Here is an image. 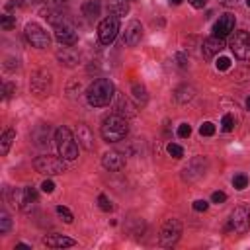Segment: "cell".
Returning <instances> with one entry per match:
<instances>
[{
	"mask_svg": "<svg viewBox=\"0 0 250 250\" xmlns=\"http://www.w3.org/2000/svg\"><path fill=\"white\" fill-rule=\"evenodd\" d=\"M100 133H102V139H104L105 143H117V141L125 139L127 133H129L127 117H123V115H119V113L107 115V117L102 121Z\"/></svg>",
	"mask_w": 250,
	"mask_h": 250,
	"instance_id": "1",
	"label": "cell"
},
{
	"mask_svg": "<svg viewBox=\"0 0 250 250\" xmlns=\"http://www.w3.org/2000/svg\"><path fill=\"white\" fill-rule=\"evenodd\" d=\"M115 96V88H113V82L107 80V78H98L94 80L88 90H86V100L90 105L94 107H104L111 102V98Z\"/></svg>",
	"mask_w": 250,
	"mask_h": 250,
	"instance_id": "2",
	"label": "cell"
},
{
	"mask_svg": "<svg viewBox=\"0 0 250 250\" xmlns=\"http://www.w3.org/2000/svg\"><path fill=\"white\" fill-rule=\"evenodd\" d=\"M55 145H57L61 158H64V160H76L78 158V145H76L68 127H59L55 131Z\"/></svg>",
	"mask_w": 250,
	"mask_h": 250,
	"instance_id": "3",
	"label": "cell"
},
{
	"mask_svg": "<svg viewBox=\"0 0 250 250\" xmlns=\"http://www.w3.org/2000/svg\"><path fill=\"white\" fill-rule=\"evenodd\" d=\"M35 170L39 174H45V176H59L66 170V164H64V158L61 156H53V154H43V156H37L35 162H33Z\"/></svg>",
	"mask_w": 250,
	"mask_h": 250,
	"instance_id": "4",
	"label": "cell"
},
{
	"mask_svg": "<svg viewBox=\"0 0 250 250\" xmlns=\"http://www.w3.org/2000/svg\"><path fill=\"white\" fill-rule=\"evenodd\" d=\"M180 236H182V223L178 219H168L160 229L158 244L164 248H170L180 240Z\"/></svg>",
	"mask_w": 250,
	"mask_h": 250,
	"instance_id": "5",
	"label": "cell"
},
{
	"mask_svg": "<svg viewBox=\"0 0 250 250\" xmlns=\"http://www.w3.org/2000/svg\"><path fill=\"white\" fill-rule=\"evenodd\" d=\"M230 51L240 61H250V33L248 31H234L229 43Z\"/></svg>",
	"mask_w": 250,
	"mask_h": 250,
	"instance_id": "6",
	"label": "cell"
},
{
	"mask_svg": "<svg viewBox=\"0 0 250 250\" xmlns=\"http://www.w3.org/2000/svg\"><path fill=\"white\" fill-rule=\"evenodd\" d=\"M51 86H53V76H51L49 70H43V68H41V70H35V72L31 74L29 88H31V92H33L35 96H39V98L49 96Z\"/></svg>",
	"mask_w": 250,
	"mask_h": 250,
	"instance_id": "7",
	"label": "cell"
},
{
	"mask_svg": "<svg viewBox=\"0 0 250 250\" xmlns=\"http://www.w3.org/2000/svg\"><path fill=\"white\" fill-rule=\"evenodd\" d=\"M23 33H25V39H27L33 47H37V49H47V47L51 45L49 33H47L39 23H35V21L27 23L25 29H23Z\"/></svg>",
	"mask_w": 250,
	"mask_h": 250,
	"instance_id": "8",
	"label": "cell"
},
{
	"mask_svg": "<svg viewBox=\"0 0 250 250\" xmlns=\"http://www.w3.org/2000/svg\"><path fill=\"white\" fill-rule=\"evenodd\" d=\"M117 31H119V18L117 16H107L100 21L98 25V37H100V43L104 45H109L115 37H117Z\"/></svg>",
	"mask_w": 250,
	"mask_h": 250,
	"instance_id": "9",
	"label": "cell"
},
{
	"mask_svg": "<svg viewBox=\"0 0 250 250\" xmlns=\"http://www.w3.org/2000/svg\"><path fill=\"white\" fill-rule=\"evenodd\" d=\"M207 170V158L205 156H195L188 162V166L182 170V180L191 184V182H197Z\"/></svg>",
	"mask_w": 250,
	"mask_h": 250,
	"instance_id": "10",
	"label": "cell"
},
{
	"mask_svg": "<svg viewBox=\"0 0 250 250\" xmlns=\"http://www.w3.org/2000/svg\"><path fill=\"white\" fill-rule=\"evenodd\" d=\"M250 229V209L240 205L230 213L229 219V230L232 232H246Z\"/></svg>",
	"mask_w": 250,
	"mask_h": 250,
	"instance_id": "11",
	"label": "cell"
},
{
	"mask_svg": "<svg viewBox=\"0 0 250 250\" xmlns=\"http://www.w3.org/2000/svg\"><path fill=\"white\" fill-rule=\"evenodd\" d=\"M55 39L61 45H68L70 47V45H74L78 41V33H76V29L68 21H64V23L55 25Z\"/></svg>",
	"mask_w": 250,
	"mask_h": 250,
	"instance_id": "12",
	"label": "cell"
},
{
	"mask_svg": "<svg viewBox=\"0 0 250 250\" xmlns=\"http://www.w3.org/2000/svg\"><path fill=\"white\" fill-rule=\"evenodd\" d=\"M232 31H234V16L232 14H223L215 21V25H213V35L215 37H221V39H225Z\"/></svg>",
	"mask_w": 250,
	"mask_h": 250,
	"instance_id": "13",
	"label": "cell"
},
{
	"mask_svg": "<svg viewBox=\"0 0 250 250\" xmlns=\"http://www.w3.org/2000/svg\"><path fill=\"white\" fill-rule=\"evenodd\" d=\"M102 164L109 172H119V170L125 168V156L121 152H117V150H109V152H105L102 156Z\"/></svg>",
	"mask_w": 250,
	"mask_h": 250,
	"instance_id": "14",
	"label": "cell"
},
{
	"mask_svg": "<svg viewBox=\"0 0 250 250\" xmlns=\"http://www.w3.org/2000/svg\"><path fill=\"white\" fill-rule=\"evenodd\" d=\"M141 39H143V25H141L137 20L129 21L127 27H125V33H123V41H125L129 47H135V45L141 43Z\"/></svg>",
	"mask_w": 250,
	"mask_h": 250,
	"instance_id": "15",
	"label": "cell"
},
{
	"mask_svg": "<svg viewBox=\"0 0 250 250\" xmlns=\"http://www.w3.org/2000/svg\"><path fill=\"white\" fill-rule=\"evenodd\" d=\"M115 113L123 115V117H133L137 111H135V105L129 102V98L125 94H115Z\"/></svg>",
	"mask_w": 250,
	"mask_h": 250,
	"instance_id": "16",
	"label": "cell"
},
{
	"mask_svg": "<svg viewBox=\"0 0 250 250\" xmlns=\"http://www.w3.org/2000/svg\"><path fill=\"white\" fill-rule=\"evenodd\" d=\"M223 47H225V41L221 39V37H207L205 41H203V57L205 59H213L217 53H221L223 51Z\"/></svg>",
	"mask_w": 250,
	"mask_h": 250,
	"instance_id": "17",
	"label": "cell"
},
{
	"mask_svg": "<svg viewBox=\"0 0 250 250\" xmlns=\"http://www.w3.org/2000/svg\"><path fill=\"white\" fill-rule=\"evenodd\" d=\"M43 244L47 248H68V246H74L76 240H72V238H68L64 234H47L43 238Z\"/></svg>",
	"mask_w": 250,
	"mask_h": 250,
	"instance_id": "18",
	"label": "cell"
},
{
	"mask_svg": "<svg viewBox=\"0 0 250 250\" xmlns=\"http://www.w3.org/2000/svg\"><path fill=\"white\" fill-rule=\"evenodd\" d=\"M76 139H78V145H82L86 150H92L94 148V135H92V131H90L88 125L80 123L76 127Z\"/></svg>",
	"mask_w": 250,
	"mask_h": 250,
	"instance_id": "19",
	"label": "cell"
},
{
	"mask_svg": "<svg viewBox=\"0 0 250 250\" xmlns=\"http://www.w3.org/2000/svg\"><path fill=\"white\" fill-rule=\"evenodd\" d=\"M57 59H59V62L64 64V66H76V64H78V55H76L72 49H68V45L57 51Z\"/></svg>",
	"mask_w": 250,
	"mask_h": 250,
	"instance_id": "20",
	"label": "cell"
},
{
	"mask_svg": "<svg viewBox=\"0 0 250 250\" xmlns=\"http://www.w3.org/2000/svg\"><path fill=\"white\" fill-rule=\"evenodd\" d=\"M33 203H37V189L33 186H27L21 189V201H20V207L23 211H27Z\"/></svg>",
	"mask_w": 250,
	"mask_h": 250,
	"instance_id": "21",
	"label": "cell"
},
{
	"mask_svg": "<svg viewBox=\"0 0 250 250\" xmlns=\"http://www.w3.org/2000/svg\"><path fill=\"white\" fill-rule=\"evenodd\" d=\"M14 141H16V131L14 129H6L2 133V137H0V154L2 156L8 154V150H10V146H12Z\"/></svg>",
	"mask_w": 250,
	"mask_h": 250,
	"instance_id": "22",
	"label": "cell"
},
{
	"mask_svg": "<svg viewBox=\"0 0 250 250\" xmlns=\"http://www.w3.org/2000/svg\"><path fill=\"white\" fill-rule=\"evenodd\" d=\"M107 10H109V14L119 18V16H125L129 12V4H127V0H109Z\"/></svg>",
	"mask_w": 250,
	"mask_h": 250,
	"instance_id": "23",
	"label": "cell"
},
{
	"mask_svg": "<svg viewBox=\"0 0 250 250\" xmlns=\"http://www.w3.org/2000/svg\"><path fill=\"white\" fill-rule=\"evenodd\" d=\"M82 14L88 18V20H96L100 16V2L98 0H86L82 4Z\"/></svg>",
	"mask_w": 250,
	"mask_h": 250,
	"instance_id": "24",
	"label": "cell"
},
{
	"mask_svg": "<svg viewBox=\"0 0 250 250\" xmlns=\"http://www.w3.org/2000/svg\"><path fill=\"white\" fill-rule=\"evenodd\" d=\"M193 88L191 86H180L178 90H176V94H174V98L180 102V104H186V102H189L191 98H193Z\"/></svg>",
	"mask_w": 250,
	"mask_h": 250,
	"instance_id": "25",
	"label": "cell"
},
{
	"mask_svg": "<svg viewBox=\"0 0 250 250\" xmlns=\"http://www.w3.org/2000/svg\"><path fill=\"white\" fill-rule=\"evenodd\" d=\"M133 98L137 100V104H141V105H145L146 104V100H148V94H146V88L143 86V84H133Z\"/></svg>",
	"mask_w": 250,
	"mask_h": 250,
	"instance_id": "26",
	"label": "cell"
},
{
	"mask_svg": "<svg viewBox=\"0 0 250 250\" xmlns=\"http://www.w3.org/2000/svg\"><path fill=\"white\" fill-rule=\"evenodd\" d=\"M33 139H35V145H37V146L49 145V127L43 125V135H39V131H33Z\"/></svg>",
	"mask_w": 250,
	"mask_h": 250,
	"instance_id": "27",
	"label": "cell"
},
{
	"mask_svg": "<svg viewBox=\"0 0 250 250\" xmlns=\"http://www.w3.org/2000/svg\"><path fill=\"white\" fill-rule=\"evenodd\" d=\"M0 27H2L4 31H8V29L16 27V18H14V16H10V14L0 16Z\"/></svg>",
	"mask_w": 250,
	"mask_h": 250,
	"instance_id": "28",
	"label": "cell"
},
{
	"mask_svg": "<svg viewBox=\"0 0 250 250\" xmlns=\"http://www.w3.org/2000/svg\"><path fill=\"white\" fill-rule=\"evenodd\" d=\"M10 229H12V219H10V215L6 211H2L0 213V232L6 234Z\"/></svg>",
	"mask_w": 250,
	"mask_h": 250,
	"instance_id": "29",
	"label": "cell"
},
{
	"mask_svg": "<svg viewBox=\"0 0 250 250\" xmlns=\"http://www.w3.org/2000/svg\"><path fill=\"white\" fill-rule=\"evenodd\" d=\"M57 215H59V217H61V219H62V221H64L66 225H70V223L74 221L72 213H70V211H68V209H66L64 205H57Z\"/></svg>",
	"mask_w": 250,
	"mask_h": 250,
	"instance_id": "30",
	"label": "cell"
},
{
	"mask_svg": "<svg viewBox=\"0 0 250 250\" xmlns=\"http://www.w3.org/2000/svg\"><path fill=\"white\" fill-rule=\"evenodd\" d=\"M221 127H223V131H225V133L232 131V129H234V115L225 113V115H223V121H221Z\"/></svg>",
	"mask_w": 250,
	"mask_h": 250,
	"instance_id": "31",
	"label": "cell"
},
{
	"mask_svg": "<svg viewBox=\"0 0 250 250\" xmlns=\"http://www.w3.org/2000/svg\"><path fill=\"white\" fill-rule=\"evenodd\" d=\"M166 150H168V154L174 156V158H182V156H184V148H182L180 145H176V143H168V145H166Z\"/></svg>",
	"mask_w": 250,
	"mask_h": 250,
	"instance_id": "32",
	"label": "cell"
},
{
	"mask_svg": "<svg viewBox=\"0 0 250 250\" xmlns=\"http://www.w3.org/2000/svg\"><path fill=\"white\" fill-rule=\"evenodd\" d=\"M232 186H234V189H244L248 186V178L244 174H236L232 178Z\"/></svg>",
	"mask_w": 250,
	"mask_h": 250,
	"instance_id": "33",
	"label": "cell"
},
{
	"mask_svg": "<svg viewBox=\"0 0 250 250\" xmlns=\"http://www.w3.org/2000/svg\"><path fill=\"white\" fill-rule=\"evenodd\" d=\"M199 135H201V137H211V135H215V125H213L211 121H205V123L199 127Z\"/></svg>",
	"mask_w": 250,
	"mask_h": 250,
	"instance_id": "34",
	"label": "cell"
},
{
	"mask_svg": "<svg viewBox=\"0 0 250 250\" xmlns=\"http://www.w3.org/2000/svg\"><path fill=\"white\" fill-rule=\"evenodd\" d=\"M98 205H100V209H102V211H111V209H113V205H111L109 197H107V195H104V193L98 197Z\"/></svg>",
	"mask_w": 250,
	"mask_h": 250,
	"instance_id": "35",
	"label": "cell"
},
{
	"mask_svg": "<svg viewBox=\"0 0 250 250\" xmlns=\"http://www.w3.org/2000/svg\"><path fill=\"white\" fill-rule=\"evenodd\" d=\"M215 66H217V70H229L230 68V59L229 57H219L215 61Z\"/></svg>",
	"mask_w": 250,
	"mask_h": 250,
	"instance_id": "36",
	"label": "cell"
},
{
	"mask_svg": "<svg viewBox=\"0 0 250 250\" xmlns=\"http://www.w3.org/2000/svg\"><path fill=\"white\" fill-rule=\"evenodd\" d=\"M2 94H4V100H10V98L16 94V86L10 84V82H6V84L2 86Z\"/></svg>",
	"mask_w": 250,
	"mask_h": 250,
	"instance_id": "37",
	"label": "cell"
},
{
	"mask_svg": "<svg viewBox=\"0 0 250 250\" xmlns=\"http://www.w3.org/2000/svg\"><path fill=\"white\" fill-rule=\"evenodd\" d=\"M191 135V127L188 125V123H182L180 127H178V137H182V139H188Z\"/></svg>",
	"mask_w": 250,
	"mask_h": 250,
	"instance_id": "38",
	"label": "cell"
},
{
	"mask_svg": "<svg viewBox=\"0 0 250 250\" xmlns=\"http://www.w3.org/2000/svg\"><path fill=\"white\" fill-rule=\"evenodd\" d=\"M211 201L217 203V205H219V203H225V201H227V193H225V191H213Z\"/></svg>",
	"mask_w": 250,
	"mask_h": 250,
	"instance_id": "39",
	"label": "cell"
},
{
	"mask_svg": "<svg viewBox=\"0 0 250 250\" xmlns=\"http://www.w3.org/2000/svg\"><path fill=\"white\" fill-rule=\"evenodd\" d=\"M193 209L199 211V213H201V211H207V209H209V203H207L205 199H195V201H193Z\"/></svg>",
	"mask_w": 250,
	"mask_h": 250,
	"instance_id": "40",
	"label": "cell"
},
{
	"mask_svg": "<svg viewBox=\"0 0 250 250\" xmlns=\"http://www.w3.org/2000/svg\"><path fill=\"white\" fill-rule=\"evenodd\" d=\"M41 189H43L45 193H53V191H55V184H53V180L47 178V180L41 184Z\"/></svg>",
	"mask_w": 250,
	"mask_h": 250,
	"instance_id": "41",
	"label": "cell"
},
{
	"mask_svg": "<svg viewBox=\"0 0 250 250\" xmlns=\"http://www.w3.org/2000/svg\"><path fill=\"white\" fill-rule=\"evenodd\" d=\"M188 2H189L193 8H197V10H199V8H203V6L207 4V0H188Z\"/></svg>",
	"mask_w": 250,
	"mask_h": 250,
	"instance_id": "42",
	"label": "cell"
},
{
	"mask_svg": "<svg viewBox=\"0 0 250 250\" xmlns=\"http://www.w3.org/2000/svg\"><path fill=\"white\" fill-rule=\"evenodd\" d=\"M223 6H234L236 4V0H219Z\"/></svg>",
	"mask_w": 250,
	"mask_h": 250,
	"instance_id": "43",
	"label": "cell"
},
{
	"mask_svg": "<svg viewBox=\"0 0 250 250\" xmlns=\"http://www.w3.org/2000/svg\"><path fill=\"white\" fill-rule=\"evenodd\" d=\"M16 6H20V2H18V0H16V2H8V4H6V8H8V10H12V8H16Z\"/></svg>",
	"mask_w": 250,
	"mask_h": 250,
	"instance_id": "44",
	"label": "cell"
},
{
	"mask_svg": "<svg viewBox=\"0 0 250 250\" xmlns=\"http://www.w3.org/2000/svg\"><path fill=\"white\" fill-rule=\"evenodd\" d=\"M16 248H27V250H31V246H29V244H25V242H20V244H16Z\"/></svg>",
	"mask_w": 250,
	"mask_h": 250,
	"instance_id": "45",
	"label": "cell"
},
{
	"mask_svg": "<svg viewBox=\"0 0 250 250\" xmlns=\"http://www.w3.org/2000/svg\"><path fill=\"white\" fill-rule=\"evenodd\" d=\"M178 61H180V66H186V59H184V55H178Z\"/></svg>",
	"mask_w": 250,
	"mask_h": 250,
	"instance_id": "46",
	"label": "cell"
},
{
	"mask_svg": "<svg viewBox=\"0 0 250 250\" xmlns=\"http://www.w3.org/2000/svg\"><path fill=\"white\" fill-rule=\"evenodd\" d=\"M246 109H248V111H250V96H248V98H246Z\"/></svg>",
	"mask_w": 250,
	"mask_h": 250,
	"instance_id": "47",
	"label": "cell"
},
{
	"mask_svg": "<svg viewBox=\"0 0 250 250\" xmlns=\"http://www.w3.org/2000/svg\"><path fill=\"white\" fill-rule=\"evenodd\" d=\"M170 4H174V6H178V4H182V0H170Z\"/></svg>",
	"mask_w": 250,
	"mask_h": 250,
	"instance_id": "48",
	"label": "cell"
},
{
	"mask_svg": "<svg viewBox=\"0 0 250 250\" xmlns=\"http://www.w3.org/2000/svg\"><path fill=\"white\" fill-rule=\"evenodd\" d=\"M246 6H248V8H250V0H246Z\"/></svg>",
	"mask_w": 250,
	"mask_h": 250,
	"instance_id": "49",
	"label": "cell"
}]
</instances>
